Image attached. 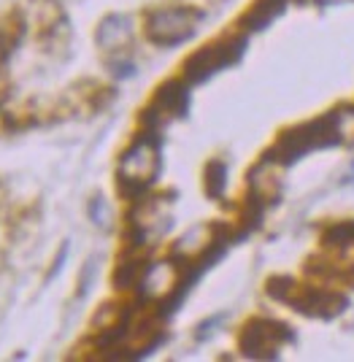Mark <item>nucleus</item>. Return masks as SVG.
I'll use <instances>...</instances> for the list:
<instances>
[{
    "label": "nucleus",
    "mask_w": 354,
    "mask_h": 362,
    "mask_svg": "<svg viewBox=\"0 0 354 362\" xmlns=\"http://www.w3.org/2000/svg\"><path fill=\"white\" fill-rule=\"evenodd\" d=\"M160 170H163V157H160L157 133H143L122 151L117 165V187L127 197H141L157 181Z\"/></svg>",
    "instance_id": "obj_1"
},
{
    "label": "nucleus",
    "mask_w": 354,
    "mask_h": 362,
    "mask_svg": "<svg viewBox=\"0 0 354 362\" xmlns=\"http://www.w3.org/2000/svg\"><path fill=\"white\" fill-rule=\"evenodd\" d=\"M201 19H203L201 11L187 8V6H160V8H152L146 14L143 30H146V38L152 44L179 46L195 35Z\"/></svg>",
    "instance_id": "obj_2"
},
{
    "label": "nucleus",
    "mask_w": 354,
    "mask_h": 362,
    "mask_svg": "<svg viewBox=\"0 0 354 362\" xmlns=\"http://www.w3.org/2000/svg\"><path fill=\"white\" fill-rule=\"evenodd\" d=\"M330 144H341L338 133H336V124H333V114L324 117V119L308 122L303 127H295L290 133H284L268 157L276 160L278 165H287V163H293V160L303 157L308 151L324 149Z\"/></svg>",
    "instance_id": "obj_3"
},
{
    "label": "nucleus",
    "mask_w": 354,
    "mask_h": 362,
    "mask_svg": "<svg viewBox=\"0 0 354 362\" xmlns=\"http://www.w3.org/2000/svg\"><path fill=\"white\" fill-rule=\"evenodd\" d=\"M244 49H247V38H222L216 44L203 46L201 52H195L184 65L187 84H203L206 78L235 65L241 60Z\"/></svg>",
    "instance_id": "obj_4"
},
{
    "label": "nucleus",
    "mask_w": 354,
    "mask_h": 362,
    "mask_svg": "<svg viewBox=\"0 0 354 362\" xmlns=\"http://www.w3.org/2000/svg\"><path fill=\"white\" fill-rule=\"evenodd\" d=\"M187 111H189V87L184 81H168L157 90L152 106L141 114V122L146 124L149 133H157L170 119L187 117Z\"/></svg>",
    "instance_id": "obj_5"
},
{
    "label": "nucleus",
    "mask_w": 354,
    "mask_h": 362,
    "mask_svg": "<svg viewBox=\"0 0 354 362\" xmlns=\"http://www.w3.org/2000/svg\"><path fill=\"white\" fill-rule=\"evenodd\" d=\"M290 338V332L284 325H276V322H268V319H254L249 322L241 338H238V346L247 357H254V360H265V357H276L278 346Z\"/></svg>",
    "instance_id": "obj_6"
},
{
    "label": "nucleus",
    "mask_w": 354,
    "mask_h": 362,
    "mask_svg": "<svg viewBox=\"0 0 354 362\" xmlns=\"http://www.w3.org/2000/svg\"><path fill=\"white\" fill-rule=\"evenodd\" d=\"M138 287L149 300H168L170 295L182 287V273L176 268V262H168V259L154 262V265H146Z\"/></svg>",
    "instance_id": "obj_7"
},
{
    "label": "nucleus",
    "mask_w": 354,
    "mask_h": 362,
    "mask_svg": "<svg viewBox=\"0 0 354 362\" xmlns=\"http://www.w3.org/2000/svg\"><path fill=\"white\" fill-rule=\"evenodd\" d=\"M130 38H133V19L127 14H108L98 25V33H95L98 46L106 49V52L122 49V46L130 44Z\"/></svg>",
    "instance_id": "obj_8"
},
{
    "label": "nucleus",
    "mask_w": 354,
    "mask_h": 362,
    "mask_svg": "<svg viewBox=\"0 0 354 362\" xmlns=\"http://www.w3.org/2000/svg\"><path fill=\"white\" fill-rule=\"evenodd\" d=\"M216 241V230L211 225H198L192 227L189 233H184L182 238H179V243H176V257H184V259H198V257H203Z\"/></svg>",
    "instance_id": "obj_9"
},
{
    "label": "nucleus",
    "mask_w": 354,
    "mask_h": 362,
    "mask_svg": "<svg viewBox=\"0 0 354 362\" xmlns=\"http://www.w3.org/2000/svg\"><path fill=\"white\" fill-rule=\"evenodd\" d=\"M25 19L19 11H8L6 16H0V68L8 62V57L14 54V49L22 44L25 38Z\"/></svg>",
    "instance_id": "obj_10"
},
{
    "label": "nucleus",
    "mask_w": 354,
    "mask_h": 362,
    "mask_svg": "<svg viewBox=\"0 0 354 362\" xmlns=\"http://www.w3.org/2000/svg\"><path fill=\"white\" fill-rule=\"evenodd\" d=\"M287 3H290V0H257L247 14H244L241 25H244L247 30H265V28L284 11Z\"/></svg>",
    "instance_id": "obj_11"
},
{
    "label": "nucleus",
    "mask_w": 354,
    "mask_h": 362,
    "mask_svg": "<svg viewBox=\"0 0 354 362\" xmlns=\"http://www.w3.org/2000/svg\"><path fill=\"white\" fill-rule=\"evenodd\" d=\"M225 189H228V165L222 160H211L206 165V192L208 197L219 200L225 195Z\"/></svg>",
    "instance_id": "obj_12"
},
{
    "label": "nucleus",
    "mask_w": 354,
    "mask_h": 362,
    "mask_svg": "<svg viewBox=\"0 0 354 362\" xmlns=\"http://www.w3.org/2000/svg\"><path fill=\"white\" fill-rule=\"evenodd\" d=\"M143 271H146V265L141 259H124L122 265L114 271V284H117V289L138 287L141 279H143Z\"/></svg>",
    "instance_id": "obj_13"
},
{
    "label": "nucleus",
    "mask_w": 354,
    "mask_h": 362,
    "mask_svg": "<svg viewBox=\"0 0 354 362\" xmlns=\"http://www.w3.org/2000/svg\"><path fill=\"white\" fill-rule=\"evenodd\" d=\"M324 241L330 243V246H354V222H346V225L327 230Z\"/></svg>",
    "instance_id": "obj_14"
},
{
    "label": "nucleus",
    "mask_w": 354,
    "mask_h": 362,
    "mask_svg": "<svg viewBox=\"0 0 354 362\" xmlns=\"http://www.w3.org/2000/svg\"><path fill=\"white\" fill-rule=\"evenodd\" d=\"M90 219H93L95 225L108 227L111 214H108V206H106V200H103V197H95L93 203H90Z\"/></svg>",
    "instance_id": "obj_15"
},
{
    "label": "nucleus",
    "mask_w": 354,
    "mask_h": 362,
    "mask_svg": "<svg viewBox=\"0 0 354 362\" xmlns=\"http://www.w3.org/2000/svg\"><path fill=\"white\" fill-rule=\"evenodd\" d=\"M108 68L114 71V76H119V78H130V76L136 74V65L133 62H108Z\"/></svg>",
    "instance_id": "obj_16"
},
{
    "label": "nucleus",
    "mask_w": 354,
    "mask_h": 362,
    "mask_svg": "<svg viewBox=\"0 0 354 362\" xmlns=\"http://www.w3.org/2000/svg\"><path fill=\"white\" fill-rule=\"evenodd\" d=\"M93 273H95V262L90 259V262H87V268H84V276H81V289H78V295H81V298H84V295H87V289H90Z\"/></svg>",
    "instance_id": "obj_17"
},
{
    "label": "nucleus",
    "mask_w": 354,
    "mask_h": 362,
    "mask_svg": "<svg viewBox=\"0 0 354 362\" xmlns=\"http://www.w3.org/2000/svg\"><path fill=\"white\" fill-rule=\"evenodd\" d=\"M65 259H68V243H62L60 257H57V262H54V268H52V271H49L47 281H52V279H54V276H57V273L62 271V262H65Z\"/></svg>",
    "instance_id": "obj_18"
},
{
    "label": "nucleus",
    "mask_w": 354,
    "mask_h": 362,
    "mask_svg": "<svg viewBox=\"0 0 354 362\" xmlns=\"http://www.w3.org/2000/svg\"><path fill=\"white\" fill-rule=\"evenodd\" d=\"M322 6H336V3H341V0H319Z\"/></svg>",
    "instance_id": "obj_19"
}]
</instances>
